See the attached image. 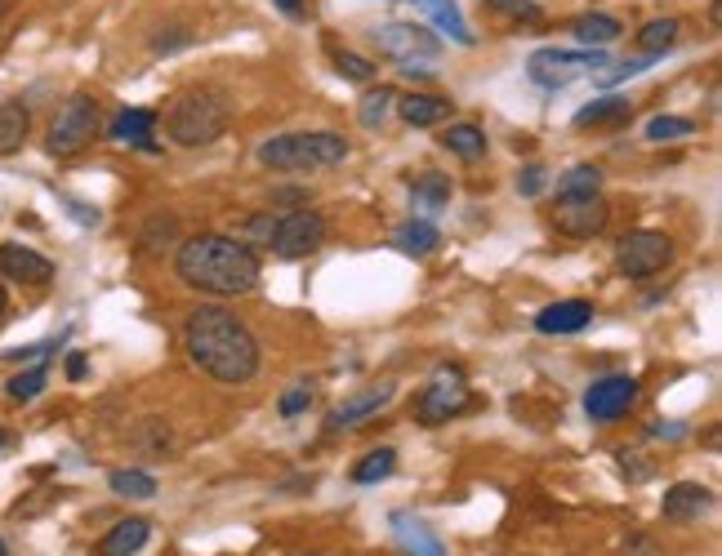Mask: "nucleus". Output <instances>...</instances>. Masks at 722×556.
<instances>
[{
	"label": "nucleus",
	"mask_w": 722,
	"mask_h": 556,
	"mask_svg": "<svg viewBox=\"0 0 722 556\" xmlns=\"http://www.w3.org/2000/svg\"><path fill=\"white\" fill-rule=\"evenodd\" d=\"M442 148L450 157H459V161H482L486 157V134L478 125H469V120H459V125H450L442 134Z\"/></svg>",
	"instance_id": "5701e85b"
},
{
	"label": "nucleus",
	"mask_w": 722,
	"mask_h": 556,
	"mask_svg": "<svg viewBox=\"0 0 722 556\" xmlns=\"http://www.w3.org/2000/svg\"><path fill=\"white\" fill-rule=\"evenodd\" d=\"M179 236V219L174 215H157L144 232V250H161V241H174Z\"/></svg>",
	"instance_id": "4c0bfd02"
},
{
	"label": "nucleus",
	"mask_w": 722,
	"mask_h": 556,
	"mask_svg": "<svg viewBox=\"0 0 722 556\" xmlns=\"http://www.w3.org/2000/svg\"><path fill=\"white\" fill-rule=\"evenodd\" d=\"M321 241H325V219L303 205V210H290L277 219L268 250H277V258H308Z\"/></svg>",
	"instance_id": "9d476101"
},
{
	"label": "nucleus",
	"mask_w": 722,
	"mask_h": 556,
	"mask_svg": "<svg viewBox=\"0 0 722 556\" xmlns=\"http://www.w3.org/2000/svg\"><path fill=\"white\" fill-rule=\"evenodd\" d=\"M517 192L522 196H540L545 192V165H527L517 174Z\"/></svg>",
	"instance_id": "79ce46f5"
},
{
	"label": "nucleus",
	"mask_w": 722,
	"mask_h": 556,
	"mask_svg": "<svg viewBox=\"0 0 722 556\" xmlns=\"http://www.w3.org/2000/svg\"><path fill=\"white\" fill-rule=\"evenodd\" d=\"M335 67H340V77H348V81H370L375 77V62L353 54V49H335Z\"/></svg>",
	"instance_id": "e433bc0d"
},
{
	"label": "nucleus",
	"mask_w": 722,
	"mask_h": 556,
	"mask_svg": "<svg viewBox=\"0 0 722 556\" xmlns=\"http://www.w3.org/2000/svg\"><path fill=\"white\" fill-rule=\"evenodd\" d=\"M312 405V387H290L282 401H277V409H282V419H295V414H303Z\"/></svg>",
	"instance_id": "58836bf2"
},
{
	"label": "nucleus",
	"mask_w": 722,
	"mask_h": 556,
	"mask_svg": "<svg viewBox=\"0 0 722 556\" xmlns=\"http://www.w3.org/2000/svg\"><path fill=\"white\" fill-rule=\"evenodd\" d=\"M45 383H49V370H45V366H32V370H23V374H14V379L5 383V396H10L14 405H27V401H36V396L45 392Z\"/></svg>",
	"instance_id": "7c9ffc66"
},
{
	"label": "nucleus",
	"mask_w": 722,
	"mask_h": 556,
	"mask_svg": "<svg viewBox=\"0 0 722 556\" xmlns=\"http://www.w3.org/2000/svg\"><path fill=\"white\" fill-rule=\"evenodd\" d=\"M598 187H603V170L598 165H571L558 178V200H566V196H594Z\"/></svg>",
	"instance_id": "cd10ccee"
},
{
	"label": "nucleus",
	"mask_w": 722,
	"mask_h": 556,
	"mask_svg": "<svg viewBox=\"0 0 722 556\" xmlns=\"http://www.w3.org/2000/svg\"><path fill=\"white\" fill-rule=\"evenodd\" d=\"M183 347L192 366L210 374L215 383H250L264 366V352H259V338L245 329V321H237L228 308H196L183 321Z\"/></svg>",
	"instance_id": "f257e3e1"
},
{
	"label": "nucleus",
	"mask_w": 722,
	"mask_h": 556,
	"mask_svg": "<svg viewBox=\"0 0 722 556\" xmlns=\"http://www.w3.org/2000/svg\"><path fill=\"white\" fill-rule=\"evenodd\" d=\"M148 538H152V521L125 517V521H116V525L99 538V556H135V552H144Z\"/></svg>",
	"instance_id": "dca6fc26"
},
{
	"label": "nucleus",
	"mask_w": 722,
	"mask_h": 556,
	"mask_svg": "<svg viewBox=\"0 0 722 556\" xmlns=\"http://www.w3.org/2000/svg\"><path fill=\"white\" fill-rule=\"evenodd\" d=\"M696 125L687 120V116H655V120H646V138L651 143H669V138H687Z\"/></svg>",
	"instance_id": "72a5a7b5"
},
{
	"label": "nucleus",
	"mask_w": 722,
	"mask_h": 556,
	"mask_svg": "<svg viewBox=\"0 0 722 556\" xmlns=\"http://www.w3.org/2000/svg\"><path fill=\"white\" fill-rule=\"evenodd\" d=\"M616 263H620L624 276H633V281H646V276L665 271L674 263V241L665 232H646V228L642 232H629L616 245Z\"/></svg>",
	"instance_id": "6e6552de"
},
{
	"label": "nucleus",
	"mask_w": 722,
	"mask_h": 556,
	"mask_svg": "<svg viewBox=\"0 0 722 556\" xmlns=\"http://www.w3.org/2000/svg\"><path fill=\"white\" fill-rule=\"evenodd\" d=\"M392 103H398V94H392L388 85H379V90H370V94L362 99V112H357V116H362V125H366V129H379V125L388 120V112H392Z\"/></svg>",
	"instance_id": "2f4dec72"
},
{
	"label": "nucleus",
	"mask_w": 722,
	"mask_h": 556,
	"mask_svg": "<svg viewBox=\"0 0 722 556\" xmlns=\"http://www.w3.org/2000/svg\"><path fill=\"white\" fill-rule=\"evenodd\" d=\"M655 58H661V54H642V58H624V62H616V67H611V72H603V77H598V85H603V90H611V85H620V81H629V77H638V72H646V67H651Z\"/></svg>",
	"instance_id": "f704fd0d"
},
{
	"label": "nucleus",
	"mask_w": 722,
	"mask_h": 556,
	"mask_svg": "<svg viewBox=\"0 0 722 556\" xmlns=\"http://www.w3.org/2000/svg\"><path fill=\"white\" fill-rule=\"evenodd\" d=\"M709 508H713V490H704V485H696V480L669 485V490H665V503H661V512H665L669 521H700Z\"/></svg>",
	"instance_id": "4468645a"
},
{
	"label": "nucleus",
	"mask_w": 722,
	"mask_h": 556,
	"mask_svg": "<svg viewBox=\"0 0 722 556\" xmlns=\"http://www.w3.org/2000/svg\"><path fill=\"white\" fill-rule=\"evenodd\" d=\"M571 36H575L584 49H607L611 40L624 36V27H620V19H611V14H584V19L571 23Z\"/></svg>",
	"instance_id": "4be33fe9"
},
{
	"label": "nucleus",
	"mask_w": 722,
	"mask_h": 556,
	"mask_svg": "<svg viewBox=\"0 0 722 556\" xmlns=\"http://www.w3.org/2000/svg\"><path fill=\"white\" fill-rule=\"evenodd\" d=\"M228 120H232V107L219 90H187L170 103L165 134L179 148H206V143H219Z\"/></svg>",
	"instance_id": "7ed1b4c3"
},
{
	"label": "nucleus",
	"mask_w": 722,
	"mask_h": 556,
	"mask_svg": "<svg viewBox=\"0 0 722 556\" xmlns=\"http://www.w3.org/2000/svg\"><path fill=\"white\" fill-rule=\"evenodd\" d=\"M388 401H392V383H383V387H370V392H362V396L344 401L340 409H331V419H325V428H331V432H344V428H353V424L370 419V414H375V409H383Z\"/></svg>",
	"instance_id": "6ab92c4d"
},
{
	"label": "nucleus",
	"mask_w": 722,
	"mask_h": 556,
	"mask_svg": "<svg viewBox=\"0 0 722 556\" xmlns=\"http://www.w3.org/2000/svg\"><path fill=\"white\" fill-rule=\"evenodd\" d=\"M392 472H398V450H375V454H366V459L353 467V480H357V485H379V480H388Z\"/></svg>",
	"instance_id": "c85d7f7f"
},
{
	"label": "nucleus",
	"mask_w": 722,
	"mask_h": 556,
	"mask_svg": "<svg viewBox=\"0 0 722 556\" xmlns=\"http://www.w3.org/2000/svg\"><path fill=\"white\" fill-rule=\"evenodd\" d=\"M415 200L424 205L428 215H437L442 205L450 200V178H442V174H424V178H415Z\"/></svg>",
	"instance_id": "473e14b6"
},
{
	"label": "nucleus",
	"mask_w": 722,
	"mask_h": 556,
	"mask_svg": "<svg viewBox=\"0 0 722 556\" xmlns=\"http://www.w3.org/2000/svg\"><path fill=\"white\" fill-rule=\"evenodd\" d=\"M27 134H32V112H27V103H19V99L0 103V157H14V152L27 143Z\"/></svg>",
	"instance_id": "aec40b11"
},
{
	"label": "nucleus",
	"mask_w": 722,
	"mask_h": 556,
	"mask_svg": "<svg viewBox=\"0 0 722 556\" xmlns=\"http://www.w3.org/2000/svg\"><path fill=\"white\" fill-rule=\"evenodd\" d=\"M392 245H398L402 254H433V250L442 245V232H437V223H428V219H411V223L398 228Z\"/></svg>",
	"instance_id": "393cba45"
},
{
	"label": "nucleus",
	"mask_w": 722,
	"mask_h": 556,
	"mask_svg": "<svg viewBox=\"0 0 722 556\" xmlns=\"http://www.w3.org/2000/svg\"><path fill=\"white\" fill-rule=\"evenodd\" d=\"M0 556H10V547H5V538H0Z\"/></svg>",
	"instance_id": "49530a36"
},
{
	"label": "nucleus",
	"mask_w": 722,
	"mask_h": 556,
	"mask_svg": "<svg viewBox=\"0 0 722 556\" xmlns=\"http://www.w3.org/2000/svg\"><path fill=\"white\" fill-rule=\"evenodd\" d=\"M375 45L383 58L402 62V67H420V62H433L442 54V40L420 23H383L375 32Z\"/></svg>",
	"instance_id": "1a4fd4ad"
},
{
	"label": "nucleus",
	"mask_w": 722,
	"mask_h": 556,
	"mask_svg": "<svg viewBox=\"0 0 722 556\" xmlns=\"http://www.w3.org/2000/svg\"><path fill=\"white\" fill-rule=\"evenodd\" d=\"M392 534H398V547L406 556H446L442 538L420 517H411V512H392Z\"/></svg>",
	"instance_id": "f3484780"
},
{
	"label": "nucleus",
	"mask_w": 722,
	"mask_h": 556,
	"mask_svg": "<svg viewBox=\"0 0 722 556\" xmlns=\"http://www.w3.org/2000/svg\"><path fill=\"white\" fill-rule=\"evenodd\" d=\"M152 129H157V112L152 107H121V116L112 120V143L125 148H152Z\"/></svg>",
	"instance_id": "a211bd4d"
},
{
	"label": "nucleus",
	"mask_w": 722,
	"mask_h": 556,
	"mask_svg": "<svg viewBox=\"0 0 722 556\" xmlns=\"http://www.w3.org/2000/svg\"><path fill=\"white\" fill-rule=\"evenodd\" d=\"M459 409H469V379L459 366H437L428 387L415 396V419L437 428V424H450Z\"/></svg>",
	"instance_id": "423d86ee"
},
{
	"label": "nucleus",
	"mask_w": 722,
	"mask_h": 556,
	"mask_svg": "<svg viewBox=\"0 0 722 556\" xmlns=\"http://www.w3.org/2000/svg\"><path fill=\"white\" fill-rule=\"evenodd\" d=\"M58 343H62V338H49V343H32V347H10V352H5V361L23 366V361H36V357H49Z\"/></svg>",
	"instance_id": "a19ab883"
},
{
	"label": "nucleus",
	"mask_w": 722,
	"mask_h": 556,
	"mask_svg": "<svg viewBox=\"0 0 722 556\" xmlns=\"http://www.w3.org/2000/svg\"><path fill=\"white\" fill-rule=\"evenodd\" d=\"M174 271L183 286L215 294V299L250 294L259 286V276H264L259 254L241 236H219V232H202V236L183 241L174 254Z\"/></svg>",
	"instance_id": "f03ea898"
},
{
	"label": "nucleus",
	"mask_w": 722,
	"mask_h": 556,
	"mask_svg": "<svg viewBox=\"0 0 722 556\" xmlns=\"http://www.w3.org/2000/svg\"><path fill=\"white\" fill-rule=\"evenodd\" d=\"M0 19H5V5H0Z\"/></svg>",
	"instance_id": "09e8293b"
},
{
	"label": "nucleus",
	"mask_w": 722,
	"mask_h": 556,
	"mask_svg": "<svg viewBox=\"0 0 722 556\" xmlns=\"http://www.w3.org/2000/svg\"><path fill=\"white\" fill-rule=\"evenodd\" d=\"M633 405H638V379H629V374H607V379H598L594 387L584 392L588 419H598V424L624 419Z\"/></svg>",
	"instance_id": "f8f14e48"
},
{
	"label": "nucleus",
	"mask_w": 722,
	"mask_h": 556,
	"mask_svg": "<svg viewBox=\"0 0 722 556\" xmlns=\"http://www.w3.org/2000/svg\"><path fill=\"white\" fill-rule=\"evenodd\" d=\"M678 19H655V23H646L642 32H638V45L646 49V54H665V49H674L678 45Z\"/></svg>",
	"instance_id": "c756f323"
},
{
	"label": "nucleus",
	"mask_w": 722,
	"mask_h": 556,
	"mask_svg": "<svg viewBox=\"0 0 722 556\" xmlns=\"http://www.w3.org/2000/svg\"><path fill=\"white\" fill-rule=\"evenodd\" d=\"M486 10H495L504 19H517V23H540V5H536V0H486Z\"/></svg>",
	"instance_id": "c9c22d12"
},
{
	"label": "nucleus",
	"mask_w": 722,
	"mask_h": 556,
	"mask_svg": "<svg viewBox=\"0 0 722 556\" xmlns=\"http://www.w3.org/2000/svg\"><path fill=\"white\" fill-rule=\"evenodd\" d=\"M603 67H607V49H536L527 72L540 90H562L580 72H603Z\"/></svg>",
	"instance_id": "0eeeda50"
},
{
	"label": "nucleus",
	"mask_w": 722,
	"mask_h": 556,
	"mask_svg": "<svg viewBox=\"0 0 722 556\" xmlns=\"http://www.w3.org/2000/svg\"><path fill=\"white\" fill-rule=\"evenodd\" d=\"M348 157V143L331 129H312V134H277L259 148V161L277 174H308V170H331Z\"/></svg>",
	"instance_id": "20e7f679"
},
{
	"label": "nucleus",
	"mask_w": 722,
	"mask_h": 556,
	"mask_svg": "<svg viewBox=\"0 0 722 556\" xmlns=\"http://www.w3.org/2000/svg\"><path fill=\"white\" fill-rule=\"evenodd\" d=\"M277 10H282L286 19H295V23H303V19L312 14V5H308V0H277Z\"/></svg>",
	"instance_id": "37998d69"
},
{
	"label": "nucleus",
	"mask_w": 722,
	"mask_h": 556,
	"mask_svg": "<svg viewBox=\"0 0 722 556\" xmlns=\"http://www.w3.org/2000/svg\"><path fill=\"white\" fill-rule=\"evenodd\" d=\"M107 485H112V495H121V499H152V495H157V476H148V472H139V467L112 472Z\"/></svg>",
	"instance_id": "a878e982"
},
{
	"label": "nucleus",
	"mask_w": 722,
	"mask_h": 556,
	"mask_svg": "<svg viewBox=\"0 0 722 556\" xmlns=\"http://www.w3.org/2000/svg\"><path fill=\"white\" fill-rule=\"evenodd\" d=\"M0 276H10L14 286H49L54 281V263L41 250L27 245H0Z\"/></svg>",
	"instance_id": "ddd939ff"
},
{
	"label": "nucleus",
	"mask_w": 722,
	"mask_h": 556,
	"mask_svg": "<svg viewBox=\"0 0 722 556\" xmlns=\"http://www.w3.org/2000/svg\"><path fill=\"white\" fill-rule=\"evenodd\" d=\"M0 445H5V432H0Z\"/></svg>",
	"instance_id": "de8ad7c7"
},
{
	"label": "nucleus",
	"mask_w": 722,
	"mask_h": 556,
	"mask_svg": "<svg viewBox=\"0 0 722 556\" xmlns=\"http://www.w3.org/2000/svg\"><path fill=\"white\" fill-rule=\"evenodd\" d=\"M420 10L455 40V45H473L478 36L469 32V23H465V14H459V5H455V0H420Z\"/></svg>",
	"instance_id": "b1692460"
},
{
	"label": "nucleus",
	"mask_w": 722,
	"mask_h": 556,
	"mask_svg": "<svg viewBox=\"0 0 722 556\" xmlns=\"http://www.w3.org/2000/svg\"><path fill=\"white\" fill-rule=\"evenodd\" d=\"M94 138H99V103H94V94L77 90L68 103L58 107L45 148H49V157H77L94 143Z\"/></svg>",
	"instance_id": "39448f33"
},
{
	"label": "nucleus",
	"mask_w": 722,
	"mask_h": 556,
	"mask_svg": "<svg viewBox=\"0 0 722 556\" xmlns=\"http://www.w3.org/2000/svg\"><path fill=\"white\" fill-rule=\"evenodd\" d=\"M588 321H594V303L588 299H562V303H549L545 312H536L540 334H580Z\"/></svg>",
	"instance_id": "2eb2a0df"
},
{
	"label": "nucleus",
	"mask_w": 722,
	"mask_h": 556,
	"mask_svg": "<svg viewBox=\"0 0 722 556\" xmlns=\"http://www.w3.org/2000/svg\"><path fill=\"white\" fill-rule=\"evenodd\" d=\"M90 374V361H85V352H68V379L72 383H81Z\"/></svg>",
	"instance_id": "c03bdc74"
},
{
	"label": "nucleus",
	"mask_w": 722,
	"mask_h": 556,
	"mask_svg": "<svg viewBox=\"0 0 722 556\" xmlns=\"http://www.w3.org/2000/svg\"><path fill=\"white\" fill-rule=\"evenodd\" d=\"M633 107L629 99H598V103H588L575 112V129H588V125H607V120H629Z\"/></svg>",
	"instance_id": "bb28decb"
},
{
	"label": "nucleus",
	"mask_w": 722,
	"mask_h": 556,
	"mask_svg": "<svg viewBox=\"0 0 722 556\" xmlns=\"http://www.w3.org/2000/svg\"><path fill=\"white\" fill-rule=\"evenodd\" d=\"M611 210H607V200L594 192V196H566L558 200V210H553V228L571 241H588V236H598L607 228Z\"/></svg>",
	"instance_id": "9b49d317"
},
{
	"label": "nucleus",
	"mask_w": 722,
	"mask_h": 556,
	"mask_svg": "<svg viewBox=\"0 0 722 556\" xmlns=\"http://www.w3.org/2000/svg\"><path fill=\"white\" fill-rule=\"evenodd\" d=\"M273 228H277V219H273V215H259V219H250V223H245V236H250L245 245H250V250H254V245H268V241H273Z\"/></svg>",
	"instance_id": "ea45409f"
},
{
	"label": "nucleus",
	"mask_w": 722,
	"mask_h": 556,
	"mask_svg": "<svg viewBox=\"0 0 722 556\" xmlns=\"http://www.w3.org/2000/svg\"><path fill=\"white\" fill-rule=\"evenodd\" d=\"M5 308H10V294H5V286H0V316H5Z\"/></svg>",
	"instance_id": "a18cd8bd"
},
{
	"label": "nucleus",
	"mask_w": 722,
	"mask_h": 556,
	"mask_svg": "<svg viewBox=\"0 0 722 556\" xmlns=\"http://www.w3.org/2000/svg\"><path fill=\"white\" fill-rule=\"evenodd\" d=\"M398 116L406 125H415V129H428V125L450 116V99H442V94H406V99H398Z\"/></svg>",
	"instance_id": "412c9836"
}]
</instances>
